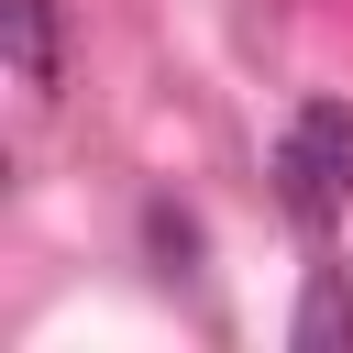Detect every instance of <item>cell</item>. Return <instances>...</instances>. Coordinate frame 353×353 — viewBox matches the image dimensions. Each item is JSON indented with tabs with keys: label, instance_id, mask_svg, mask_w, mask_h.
Returning <instances> with one entry per match:
<instances>
[{
	"label": "cell",
	"instance_id": "1",
	"mask_svg": "<svg viewBox=\"0 0 353 353\" xmlns=\"http://www.w3.org/2000/svg\"><path fill=\"white\" fill-rule=\"evenodd\" d=\"M276 199H287L298 232H331V221H342V199H353V110H342V99H309V110L287 121V143H276Z\"/></svg>",
	"mask_w": 353,
	"mask_h": 353
},
{
	"label": "cell",
	"instance_id": "4",
	"mask_svg": "<svg viewBox=\"0 0 353 353\" xmlns=\"http://www.w3.org/2000/svg\"><path fill=\"white\" fill-rule=\"evenodd\" d=\"M143 232H154L165 276H199V221H188V210H165V199H154V210H143Z\"/></svg>",
	"mask_w": 353,
	"mask_h": 353
},
{
	"label": "cell",
	"instance_id": "2",
	"mask_svg": "<svg viewBox=\"0 0 353 353\" xmlns=\"http://www.w3.org/2000/svg\"><path fill=\"white\" fill-rule=\"evenodd\" d=\"M0 22H11V88H22V99H55V77H66V55H55V0H0Z\"/></svg>",
	"mask_w": 353,
	"mask_h": 353
},
{
	"label": "cell",
	"instance_id": "3",
	"mask_svg": "<svg viewBox=\"0 0 353 353\" xmlns=\"http://www.w3.org/2000/svg\"><path fill=\"white\" fill-rule=\"evenodd\" d=\"M353 342V276L342 265H309V298H298V353H331Z\"/></svg>",
	"mask_w": 353,
	"mask_h": 353
}]
</instances>
